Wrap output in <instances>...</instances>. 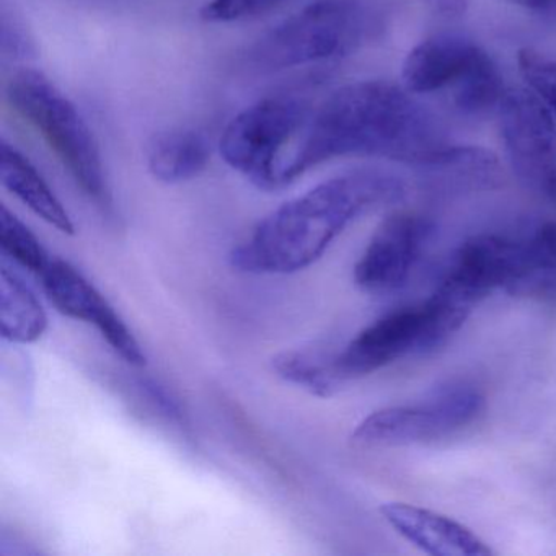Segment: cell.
Here are the masks:
<instances>
[{"label":"cell","instance_id":"obj_1","mask_svg":"<svg viewBox=\"0 0 556 556\" xmlns=\"http://www.w3.org/2000/svg\"><path fill=\"white\" fill-rule=\"evenodd\" d=\"M409 93L383 80L334 90L315 112L291 161L282 165V187L334 159L379 157L428 167L448 142L435 116Z\"/></svg>","mask_w":556,"mask_h":556},{"label":"cell","instance_id":"obj_2","mask_svg":"<svg viewBox=\"0 0 556 556\" xmlns=\"http://www.w3.org/2000/svg\"><path fill=\"white\" fill-rule=\"evenodd\" d=\"M406 187L382 172L331 178L273 211L230 253V265L252 275H288L314 265L348 226L377 207L399 203Z\"/></svg>","mask_w":556,"mask_h":556},{"label":"cell","instance_id":"obj_3","mask_svg":"<svg viewBox=\"0 0 556 556\" xmlns=\"http://www.w3.org/2000/svg\"><path fill=\"white\" fill-rule=\"evenodd\" d=\"M9 106L31 126L100 207L112 206L99 142L77 106L40 71L21 70L5 86Z\"/></svg>","mask_w":556,"mask_h":556},{"label":"cell","instance_id":"obj_4","mask_svg":"<svg viewBox=\"0 0 556 556\" xmlns=\"http://www.w3.org/2000/svg\"><path fill=\"white\" fill-rule=\"evenodd\" d=\"M369 24L359 0H312L263 35L247 63L258 73H278L341 60L359 48Z\"/></svg>","mask_w":556,"mask_h":556},{"label":"cell","instance_id":"obj_5","mask_svg":"<svg viewBox=\"0 0 556 556\" xmlns=\"http://www.w3.org/2000/svg\"><path fill=\"white\" fill-rule=\"evenodd\" d=\"M304 118L305 105L298 99L260 100L229 123L220 138V155L260 190L281 188V151Z\"/></svg>","mask_w":556,"mask_h":556},{"label":"cell","instance_id":"obj_6","mask_svg":"<svg viewBox=\"0 0 556 556\" xmlns=\"http://www.w3.org/2000/svg\"><path fill=\"white\" fill-rule=\"evenodd\" d=\"M484 408V399L471 387L441 390L415 406H392L370 413L357 425L353 441L361 447H405L428 444L460 431Z\"/></svg>","mask_w":556,"mask_h":556},{"label":"cell","instance_id":"obj_7","mask_svg":"<svg viewBox=\"0 0 556 556\" xmlns=\"http://www.w3.org/2000/svg\"><path fill=\"white\" fill-rule=\"evenodd\" d=\"M447 340L428 302L419 307L402 308L364 328L340 354L331 357V374L341 386L412 354L438 350Z\"/></svg>","mask_w":556,"mask_h":556},{"label":"cell","instance_id":"obj_8","mask_svg":"<svg viewBox=\"0 0 556 556\" xmlns=\"http://www.w3.org/2000/svg\"><path fill=\"white\" fill-rule=\"evenodd\" d=\"M500 129L514 174L536 197L556 207V122L532 90H507Z\"/></svg>","mask_w":556,"mask_h":556},{"label":"cell","instance_id":"obj_9","mask_svg":"<svg viewBox=\"0 0 556 556\" xmlns=\"http://www.w3.org/2000/svg\"><path fill=\"white\" fill-rule=\"evenodd\" d=\"M431 233L432 224L419 214H390L354 266L357 288L367 294H389L405 286Z\"/></svg>","mask_w":556,"mask_h":556},{"label":"cell","instance_id":"obj_10","mask_svg":"<svg viewBox=\"0 0 556 556\" xmlns=\"http://www.w3.org/2000/svg\"><path fill=\"white\" fill-rule=\"evenodd\" d=\"M51 304L74 320L93 325L126 363L146 366L144 351L110 302L79 271L63 260H53L41 276Z\"/></svg>","mask_w":556,"mask_h":556},{"label":"cell","instance_id":"obj_11","mask_svg":"<svg viewBox=\"0 0 556 556\" xmlns=\"http://www.w3.org/2000/svg\"><path fill=\"white\" fill-rule=\"evenodd\" d=\"M519 242L500 236H475L465 240L438 289L464 307L473 308L496 291H506L516 275Z\"/></svg>","mask_w":556,"mask_h":556},{"label":"cell","instance_id":"obj_12","mask_svg":"<svg viewBox=\"0 0 556 556\" xmlns=\"http://www.w3.org/2000/svg\"><path fill=\"white\" fill-rule=\"evenodd\" d=\"M486 54L468 38L435 35L413 48L403 63L405 89L413 93L454 90Z\"/></svg>","mask_w":556,"mask_h":556},{"label":"cell","instance_id":"obj_13","mask_svg":"<svg viewBox=\"0 0 556 556\" xmlns=\"http://www.w3.org/2000/svg\"><path fill=\"white\" fill-rule=\"evenodd\" d=\"M380 514L396 533L434 556H490L493 549L464 523L405 503H387Z\"/></svg>","mask_w":556,"mask_h":556},{"label":"cell","instance_id":"obj_14","mask_svg":"<svg viewBox=\"0 0 556 556\" xmlns=\"http://www.w3.org/2000/svg\"><path fill=\"white\" fill-rule=\"evenodd\" d=\"M0 180L17 197L25 206L30 207L45 223L53 226L66 236H74L76 227L60 198L51 190L43 175L11 142L0 144Z\"/></svg>","mask_w":556,"mask_h":556},{"label":"cell","instance_id":"obj_15","mask_svg":"<svg viewBox=\"0 0 556 556\" xmlns=\"http://www.w3.org/2000/svg\"><path fill=\"white\" fill-rule=\"evenodd\" d=\"M210 161V139L194 129L162 132L148 144L149 172L162 184L193 180L203 174Z\"/></svg>","mask_w":556,"mask_h":556},{"label":"cell","instance_id":"obj_16","mask_svg":"<svg viewBox=\"0 0 556 556\" xmlns=\"http://www.w3.org/2000/svg\"><path fill=\"white\" fill-rule=\"evenodd\" d=\"M506 292L533 301L556 298V223L542 224L520 243L516 275Z\"/></svg>","mask_w":556,"mask_h":556},{"label":"cell","instance_id":"obj_17","mask_svg":"<svg viewBox=\"0 0 556 556\" xmlns=\"http://www.w3.org/2000/svg\"><path fill=\"white\" fill-rule=\"evenodd\" d=\"M48 328L47 312L35 292L15 273L0 271V331L2 338L17 344L40 340Z\"/></svg>","mask_w":556,"mask_h":556},{"label":"cell","instance_id":"obj_18","mask_svg":"<svg viewBox=\"0 0 556 556\" xmlns=\"http://www.w3.org/2000/svg\"><path fill=\"white\" fill-rule=\"evenodd\" d=\"M273 369L286 382L307 390L318 399H328L337 392L340 382L330 369V359L305 351H285L273 357Z\"/></svg>","mask_w":556,"mask_h":556},{"label":"cell","instance_id":"obj_19","mask_svg":"<svg viewBox=\"0 0 556 556\" xmlns=\"http://www.w3.org/2000/svg\"><path fill=\"white\" fill-rule=\"evenodd\" d=\"M506 92L500 70L488 53L452 90L455 105L468 115H481L490 110L500 109Z\"/></svg>","mask_w":556,"mask_h":556},{"label":"cell","instance_id":"obj_20","mask_svg":"<svg viewBox=\"0 0 556 556\" xmlns=\"http://www.w3.org/2000/svg\"><path fill=\"white\" fill-rule=\"evenodd\" d=\"M0 247L5 255L40 278L53 262L37 236L5 206L0 210Z\"/></svg>","mask_w":556,"mask_h":556},{"label":"cell","instance_id":"obj_21","mask_svg":"<svg viewBox=\"0 0 556 556\" xmlns=\"http://www.w3.org/2000/svg\"><path fill=\"white\" fill-rule=\"evenodd\" d=\"M517 63L529 90L556 116V60L527 48L520 51Z\"/></svg>","mask_w":556,"mask_h":556},{"label":"cell","instance_id":"obj_22","mask_svg":"<svg viewBox=\"0 0 556 556\" xmlns=\"http://www.w3.org/2000/svg\"><path fill=\"white\" fill-rule=\"evenodd\" d=\"M286 0H207L200 17L207 24H233L275 11Z\"/></svg>","mask_w":556,"mask_h":556},{"label":"cell","instance_id":"obj_23","mask_svg":"<svg viewBox=\"0 0 556 556\" xmlns=\"http://www.w3.org/2000/svg\"><path fill=\"white\" fill-rule=\"evenodd\" d=\"M434 14L442 17H460L467 12L468 0H425Z\"/></svg>","mask_w":556,"mask_h":556},{"label":"cell","instance_id":"obj_24","mask_svg":"<svg viewBox=\"0 0 556 556\" xmlns=\"http://www.w3.org/2000/svg\"><path fill=\"white\" fill-rule=\"evenodd\" d=\"M513 4L536 12L556 11V0H509Z\"/></svg>","mask_w":556,"mask_h":556}]
</instances>
